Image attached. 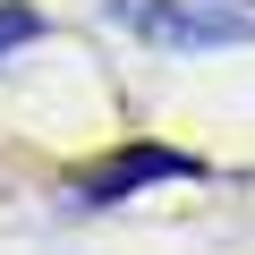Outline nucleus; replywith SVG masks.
<instances>
[{"instance_id": "f257e3e1", "label": "nucleus", "mask_w": 255, "mask_h": 255, "mask_svg": "<svg viewBox=\"0 0 255 255\" xmlns=\"http://www.w3.org/2000/svg\"><path fill=\"white\" fill-rule=\"evenodd\" d=\"M119 17L162 51H221V43H255V17L238 9H187V0H119Z\"/></svg>"}, {"instance_id": "f03ea898", "label": "nucleus", "mask_w": 255, "mask_h": 255, "mask_svg": "<svg viewBox=\"0 0 255 255\" xmlns=\"http://www.w3.org/2000/svg\"><path fill=\"white\" fill-rule=\"evenodd\" d=\"M162 179H204V162L196 153H170V145H119L111 162H94L77 179V204H119V196L162 187Z\"/></svg>"}, {"instance_id": "7ed1b4c3", "label": "nucleus", "mask_w": 255, "mask_h": 255, "mask_svg": "<svg viewBox=\"0 0 255 255\" xmlns=\"http://www.w3.org/2000/svg\"><path fill=\"white\" fill-rule=\"evenodd\" d=\"M43 34V9H26V0H0V60H9L17 43H34Z\"/></svg>"}]
</instances>
